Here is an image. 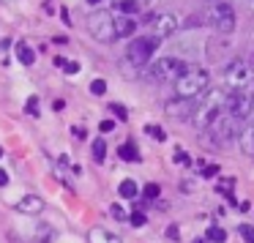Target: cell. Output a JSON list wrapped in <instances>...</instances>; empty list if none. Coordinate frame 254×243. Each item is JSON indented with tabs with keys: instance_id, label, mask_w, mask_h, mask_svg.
Segmentation results:
<instances>
[{
	"instance_id": "obj_1",
	"label": "cell",
	"mask_w": 254,
	"mask_h": 243,
	"mask_svg": "<svg viewBox=\"0 0 254 243\" xmlns=\"http://www.w3.org/2000/svg\"><path fill=\"white\" fill-rule=\"evenodd\" d=\"M208 85H210V74L199 66H189L181 77L175 79V96L178 99H186V101H197L208 93Z\"/></svg>"
},
{
	"instance_id": "obj_2",
	"label": "cell",
	"mask_w": 254,
	"mask_h": 243,
	"mask_svg": "<svg viewBox=\"0 0 254 243\" xmlns=\"http://www.w3.org/2000/svg\"><path fill=\"white\" fill-rule=\"evenodd\" d=\"M227 96L230 90H208L202 99L197 101V112L191 115V123L199 128H208L216 118L224 112V104H227Z\"/></svg>"
},
{
	"instance_id": "obj_3",
	"label": "cell",
	"mask_w": 254,
	"mask_h": 243,
	"mask_svg": "<svg viewBox=\"0 0 254 243\" xmlns=\"http://www.w3.org/2000/svg\"><path fill=\"white\" fill-rule=\"evenodd\" d=\"M199 22L216 28V33H221V36H230L232 30H235V25H238L235 8H232L227 0H221V3H210V6H205V11L199 14Z\"/></svg>"
},
{
	"instance_id": "obj_4",
	"label": "cell",
	"mask_w": 254,
	"mask_h": 243,
	"mask_svg": "<svg viewBox=\"0 0 254 243\" xmlns=\"http://www.w3.org/2000/svg\"><path fill=\"white\" fill-rule=\"evenodd\" d=\"M88 33L101 44H112L118 39L115 36V17L110 11H93L88 17Z\"/></svg>"
},
{
	"instance_id": "obj_5",
	"label": "cell",
	"mask_w": 254,
	"mask_h": 243,
	"mask_svg": "<svg viewBox=\"0 0 254 243\" xmlns=\"http://www.w3.org/2000/svg\"><path fill=\"white\" fill-rule=\"evenodd\" d=\"M224 82L230 88V93H238V90H246L249 85L254 82V74L249 68L246 61H232L230 66L224 68Z\"/></svg>"
},
{
	"instance_id": "obj_6",
	"label": "cell",
	"mask_w": 254,
	"mask_h": 243,
	"mask_svg": "<svg viewBox=\"0 0 254 243\" xmlns=\"http://www.w3.org/2000/svg\"><path fill=\"white\" fill-rule=\"evenodd\" d=\"M156 47H159V39H153V36H139V39H131V44H128L126 50V58L131 66H145V63L153 58Z\"/></svg>"
},
{
	"instance_id": "obj_7",
	"label": "cell",
	"mask_w": 254,
	"mask_h": 243,
	"mask_svg": "<svg viewBox=\"0 0 254 243\" xmlns=\"http://www.w3.org/2000/svg\"><path fill=\"white\" fill-rule=\"evenodd\" d=\"M238 123H241V121H235V118H230L227 112H221V115L216 118L205 131L210 134V142H213V145H227L235 134H241V131H238Z\"/></svg>"
},
{
	"instance_id": "obj_8",
	"label": "cell",
	"mask_w": 254,
	"mask_h": 243,
	"mask_svg": "<svg viewBox=\"0 0 254 243\" xmlns=\"http://www.w3.org/2000/svg\"><path fill=\"white\" fill-rule=\"evenodd\" d=\"M186 68L189 66L181 58H159V61L153 63V68H150V77H153L156 82H172L175 85V79L181 77Z\"/></svg>"
},
{
	"instance_id": "obj_9",
	"label": "cell",
	"mask_w": 254,
	"mask_h": 243,
	"mask_svg": "<svg viewBox=\"0 0 254 243\" xmlns=\"http://www.w3.org/2000/svg\"><path fill=\"white\" fill-rule=\"evenodd\" d=\"M224 112H227L230 118H235V121H246V118L254 112V104H252V96H249V90H238V93H230V96H227Z\"/></svg>"
},
{
	"instance_id": "obj_10",
	"label": "cell",
	"mask_w": 254,
	"mask_h": 243,
	"mask_svg": "<svg viewBox=\"0 0 254 243\" xmlns=\"http://www.w3.org/2000/svg\"><path fill=\"white\" fill-rule=\"evenodd\" d=\"M178 17L175 14H170V11H161V14H156L153 17V39H167V36H172L178 30Z\"/></svg>"
},
{
	"instance_id": "obj_11",
	"label": "cell",
	"mask_w": 254,
	"mask_h": 243,
	"mask_svg": "<svg viewBox=\"0 0 254 243\" xmlns=\"http://www.w3.org/2000/svg\"><path fill=\"white\" fill-rule=\"evenodd\" d=\"M199 101V99H197ZM197 101H186V99H175L167 101V115L175 118V121H191V112H197Z\"/></svg>"
},
{
	"instance_id": "obj_12",
	"label": "cell",
	"mask_w": 254,
	"mask_h": 243,
	"mask_svg": "<svg viewBox=\"0 0 254 243\" xmlns=\"http://www.w3.org/2000/svg\"><path fill=\"white\" fill-rule=\"evenodd\" d=\"M137 19L134 17H115V36L118 39H131L137 33Z\"/></svg>"
},
{
	"instance_id": "obj_13",
	"label": "cell",
	"mask_w": 254,
	"mask_h": 243,
	"mask_svg": "<svg viewBox=\"0 0 254 243\" xmlns=\"http://www.w3.org/2000/svg\"><path fill=\"white\" fill-rule=\"evenodd\" d=\"M17 210H22V213H41L44 210V199L39 194H28V197H22L17 202Z\"/></svg>"
},
{
	"instance_id": "obj_14",
	"label": "cell",
	"mask_w": 254,
	"mask_h": 243,
	"mask_svg": "<svg viewBox=\"0 0 254 243\" xmlns=\"http://www.w3.org/2000/svg\"><path fill=\"white\" fill-rule=\"evenodd\" d=\"M238 139H241V150H243V153L254 159V126L243 128V131L238 134Z\"/></svg>"
},
{
	"instance_id": "obj_15",
	"label": "cell",
	"mask_w": 254,
	"mask_h": 243,
	"mask_svg": "<svg viewBox=\"0 0 254 243\" xmlns=\"http://www.w3.org/2000/svg\"><path fill=\"white\" fill-rule=\"evenodd\" d=\"M224 55H227V44H224V41L210 39V41H208V61L216 63V61H221Z\"/></svg>"
},
{
	"instance_id": "obj_16",
	"label": "cell",
	"mask_w": 254,
	"mask_h": 243,
	"mask_svg": "<svg viewBox=\"0 0 254 243\" xmlns=\"http://www.w3.org/2000/svg\"><path fill=\"white\" fill-rule=\"evenodd\" d=\"M90 243H121V238L107 232V230H101V227H93V230H90Z\"/></svg>"
},
{
	"instance_id": "obj_17",
	"label": "cell",
	"mask_w": 254,
	"mask_h": 243,
	"mask_svg": "<svg viewBox=\"0 0 254 243\" xmlns=\"http://www.w3.org/2000/svg\"><path fill=\"white\" fill-rule=\"evenodd\" d=\"M17 61L25 63V66H33V63H36V52L30 50L25 41H19V44H17Z\"/></svg>"
},
{
	"instance_id": "obj_18",
	"label": "cell",
	"mask_w": 254,
	"mask_h": 243,
	"mask_svg": "<svg viewBox=\"0 0 254 243\" xmlns=\"http://www.w3.org/2000/svg\"><path fill=\"white\" fill-rule=\"evenodd\" d=\"M115 8L121 11V17H134V14L139 11V3L137 0H118Z\"/></svg>"
},
{
	"instance_id": "obj_19",
	"label": "cell",
	"mask_w": 254,
	"mask_h": 243,
	"mask_svg": "<svg viewBox=\"0 0 254 243\" xmlns=\"http://www.w3.org/2000/svg\"><path fill=\"white\" fill-rule=\"evenodd\" d=\"M118 191H121V197H123V199H137L139 186H137L134 181H123L121 186H118Z\"/></svg>"
},
{
	"instance_id": "obj_20",
	"label": "cell",
	"mask_w": 254,
	"mask_h": 243,
	"mask_svg": "<svg viewBox=\"0 0 254 243\" xmlns=\"http://www.w3.org/2000/svg\"><path fill=\"white\" fill-rule=\"evenodd\" d=\"M205 241L208 243H227V232L221 230V227H208V235H205Z\"/></svg>"
},
{
	"instance_id": "obj_21",
	"label": "cell",
	"mask_w": 254,
	"mask_h": 243,
	"mask_svg": "<svg viewBox=\"0 0 254 243\" xmlns=\"http://www.w3.org/2000/svg\"><path fill=\"white\" fill-rule=\"evenodd\" d=\"M36 241H39V243H52V241H55V230L41 224L39 230H36Z\"/></svg>"
},
{
	"instance_id": "obj_22",
	"label": "cell",
	"mask_w": 254,
	"mask_h": 243,
	"mask_svg": "<svg viewBox=\"0 0 254 243\" xmlns=\"http://www.w3.org/2000/svg\"><path fill=\"white\" fill-rule=\"evenodd\" d=\"M118 153H121V159H123V161H139V156H137V148H134L131 142L121 145V150H118Z\"/></svg>"
},
{
	"instance_id": "obj_23",
	"label": "cell",
	"mask_w": 254,
	"mask_h": 243,
	"mask_svg": "<svg viewBox=\"0 0 254 243\" xmlns=\"http://www.w3.org/2000/svg\"><path fill=\"white\" fill-rule=\"evenodd\" d=\"M93 159L99 161V164L107 159V142H104L101 137H99V139H93Z\"/></svg>"
},
{
	"instance_id": "obj_24",
	"label": "cell",
	"mask_w": 254,
	"mask_h": 243,
	"mask_svg": "<svg viewBox=\"0 0 254 243\" xmlns=\"http://www.w3.org/2000/svg\"><path fill=\"white\" fill-rule=\"evenodd\" d=\"M232 188H235V178H221V181L216 183V191L227 194L230 199H232Z\"/></svg>"
},
{
	"instance_id": "obj_25",
	"label": "cell",
	"mask_w": 254,
	"mask_h": 243,
	"mask_svg": "<svg viewBox=\"0 0 254 243\" xmlns=\"http://www.w3.org/2000/svg\"><path fill=\"white\" fill-rule=\"evenodd\" d=\"M145 134H150L156 142H164V139H167V134H164V128H161V126H145Z\"/></svg>"
},
{
	"instance_id": "obj_26",
	"label": "cell",
	"mask_w": 254,
	"mask_h": 243,
	"mask_svg": "<svg viewBox=\"0 0 254 243\" xmlns=\"http://www.w3.org/2000/svg\"><path fill=\"white\" fill-rule=\"evenodd\" d=\"M90 93H93V96H104L107 93V82H104V79H93V82H90Z\"/></svg>"
},
{
	"instance_id": "obj_27",
	"label": "cell",
	"mask_w": 254,
	"mask_h": 243,
	"mask_svg": "<svg viewBox=\"0 0 254 243\" xmlns=\"http://www.w3.org/2000/svg\"><path fill=\"white\" fill-rule=\"evenodd\" d=\"M142 194H145V199H156L161 194V188H159V183H148V186L142 188Z\"/></svg>"
},
{
	"instance_id": "obj_28",
	"label": "cell",
	"mask_w": 254,
	"mask_h": 243,
	"mask_svg": "<svg viewBox=\"0 0 254 243\" xmlns=\"http://www.w3.org/2000/svg\"><path fill=\"white\" fill-rule=\"evenodd\" d=\"M126 221H128L131 227H145V221H148V219H145V213H142V210H137V213H131Z\"/></svg>"
},
{
	"instance_id": "obj_29",
	"label": "cell",
	"mask_w": 254,
	"mask_h": 243,
	"mask_svg": "<svg viewBox=\"0 0 254 243\" xmlns=\"http://www.w3.org/2000/svg\"><path fill=\"white\" fill-rule=\"evenodd\" d=\"M238 232H241V238L246 243H254V227L252 224H241V230H238Z\"/></svg>"
},
{
	"instance_id": "obj_30",
	"label": "cell",
	"mask_w": 254,
	"mask_h": 243,
	"mask_svg": "<svg viewBox=\"0 0 254 243\" xmlns=\"http://www.w3.org/2000/svg\"><path fill=\"white\" fill-rule=\"evenodd\" d=\"M110 112H115L118 121H128V112H126V107H123V104H110Z\"/></svg>"
},
{
	"instance_id": "obj_31",
	"label": "cell",
	"mask_w": 254,
	"mask_h": 243,
	"mask_svg": "<svg viewBox=\"0 0 254 243\" xmlns=\"http://www.w3.org/2000/svg\"><path fill=\"white\" fill-rule=\"evenodd\" d=\"M110 213H112V216H115V219H118V221H126V219H128V216H126V213H123V208H121V205H110Z\"/></svg>"
},
{
	"instance_id": "obj_32",
	"label": "cell",
	"mask_w": 254,
	"mask_h": 243,
	"mask_svg": "<svg viewBox=\"0 0 254 243\" xmlns=\"http://www.w3.org/2000/svg\"><path fill=\"white\" fill-rule=\"evenodd\" d=\"M63 66H66V68H63V71H66V74H77V71H79V63H74V61L63 63Z\"/></svg>"
},
{
	"instance_id": "obj_33",
	"label": "cell",
	"mask_w": 254,
	"mask_h": 243,
	"mask_svg": "<svg viewBox=\"0 0 254 243\" xmlns=\"http://www.w3.org/2000/svg\"><path fill=\"white\" fill-rule=\"evenodd\" d=\"M28 112H30V115H39V99H30L28 101Z\"/></svg>"
},
{
	"instance_id": "obj_34",
	"label": "cell",
	"mask_w": 254,
	"mask_h": 243,
	"mask_svg": "<svg viewBox=\"0 0 254 243\" xmlns=\"http://www.w3.org/2000/svg\"><path fill=\"white\" fill-rule=\"evenodd\" d=\"M167 235H170L172 241H178V238H181V230H178V227L172 224V227H167Z\"/></svg>"
},
{
	"instance_id": "obj_35",
	"label": "cell",
	"mask_w": 254,
	"mask_h": 243,
	"mask_svg": "<svg viewBox=\"0 0 254 243\" xmlns=\"http://www.w3.org/2000/svg\"><path fill=\"white\" fill-rule=\"evenodd\" d=\"M213 175H219V167H205L202 170V178H213Z\"/></svg>"
},
{
	"instance_id": "obj_36",
	"label": "cell",
	"mask_w": 254,
	"mask_h": 243,
	"mask_svg": "<svg viewBox=\"0 0 254 243\" xmlns=\"http://www.w3.org/2000/svg\"><path fill=\"white\" fill-rule=\"evenodd\" d=\"M99 128L107 134V131H112V128H115V123H112V121H101V126H99Z\"/></svg>"
},
{
	"instance_id": "obj_37",
	"label": "cell",
	"mask_w": 254,
	"mask_h": 243,
	"mask_svg": "<svg viewBox=\"0 0 254 243\" xmlns=\"http://www.w3.org/2000/svg\"><path fill=\"white\" fill-rule=\"evenodd\" d=\"M175 161H178V164H189L186 153H175Z\"/></svg>"
},
{
	"instance_id": "obj_38",
	"label": "cell",
	"mask_w": 254,
	"mask_h": 243,
	"mask_svg": "<svg viewBox=\"0 0 254 243\" xmlns=\"http://www.w3.org/2000/svg\"><path fill=\"white\" fill-rule=\"evenodd\" d=\"M6 183H8V175H6L3 170H0V186H6Z\"/></svg>"
},
{
	"instance_id": "obj_39",
	"label": "cell",
	"mask_w": 254,
	"mask_h": 243,
	"mask_svg": "<svg viewBox=\"0 0 254 243\" xmlns=\"http://www.w3.org/2000/svg\"><path fill=\"white\" fill-rule=\"evenodd\" d=\"M191 243H208V241H205V238H194Z\"/></svg>"
},
{
	"instance_id": "obj_40",
	"label": "cell",
	"mask_w": 254,
	"mask_h": 243,
	"mask_svg": "<svg viewBox=\"0 0 254 243\" xmlns=\"http://www.w3.org/2000/svg\"><path fill=\"white\" fill-rule=\"evenodd\" d=\"M249 96H252V104H254V88H252V90H249Z\"/></svg>"
},
{
	"instance_id": "obj_41",
	"label": "cell",
	"mask_w": 254,
	"mask_h": 243,
	"mask_svg": "<svg viewBox=\"0 0 254 243\" xmlns=\"http://www.w3.org/2000/svg\"><path fill=\"white\" fill-rule=\"evenodd\" d=\"M88 3H90V6H96V3H101V0H88Z\"/></svg>"
},
{
	"instance_id": "obj_42",
	"label": "cell",
	"mask_w": 254,
	"mask_h": 243,
	"mask_svg": "<svg viewBox=\"0 0 254 243\" xmlns=\"http://www.w3.org/2000/svg\"><path fill=\"white\" fill-rule=\"evenodd\" d=\"M205 3H208V6H210V3H221V0H205Z\"/></svg>"
},
{
	"instance_id": "obj_43",
	"label": "cell",
	"mask_w": 254,
	"mask_h": 243,
	"mask_svg": "<svg viewBox=\"0 0 254 243\" xmlns=\"http://www.w3.org/2000/svg\"><path fill=\"white\" fill-rule=\"evenodd\" d=\"M0 3H8V0H0Z\"/></svg>"
},
{
	"instance_id": "obj_44",
	"label": "cell",
	"mask_w": 254,
	"mask_h": 243,
	"mask_svg": "<svg viewBox=\"0 0 254 243\" xmlns=\"http://www.w3.org/2000/svg\"><path fill=\"white\" fill-rule=\"evenodd\" d=\"M0 156H3V148H0Z\"/></svg>"
},
{
	"instance_id": "obj_45",
	"label": "cell",
	"mask_w": 254,
	"mask_h": 243,
	"mask_svg": "<svg viewBox=\"0 0 254 243\" xmlns=\"http://www.w3.org/2000/svg\"><path fill=\"white\" fill-rule=\"evenodd\" d=\"M249 3H254V0H249Z\"/></svg>"
}]
</instances>
